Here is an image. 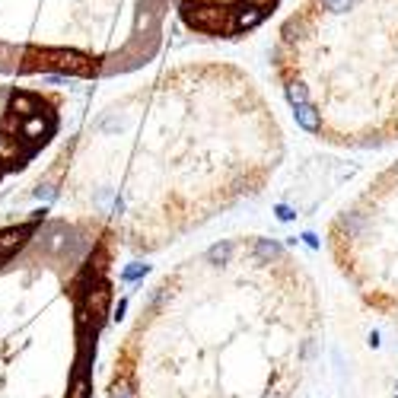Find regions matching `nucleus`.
<instances>
[{
  "label": "nucleus",
  "mask_w": 398,
  "mask_h": 398,
  "mask_svg": "<svg viewBox=\"0 0 398 398\" xmlns=\"http://www.w3.org/2000/svg\"><path fill=\"white\" fill-rule=\"evenodd\" d=\"M10 112H13V115L29 118V115L39 112V99H35L32 92H13V96H10Z\"/></svg>",
  "instance_id": "nucleus-5"
},
{
  "label": "nucleus",
  "mask_w": 398,
  "mask_h": 398,
  "mask_svg": "<svg viewBox=\"0 0 398 398\" xmlns=\"http://www.w3.org/2000/svg\"><path fill=\"white\" fill-rule=\"evenodd\" d=\"M325 255L357 303L398 332V157L328 217Z\"/></svg>",
  "instance_id": "nucleus-4"
},
{
  "label": "nucleus",
  "mask_w": 398,
  "mask_h": 398,
  "mask_svg": "<svg viewBox=\"0 0 398 398\" xmlns=\"http://www.w3.org/2000/svg\"><path fill=\"white\" fill-rule=\"evenodd\" d=\"M112 157L83 185L92 223L137 255L188 239L265 195L287 131L249 67L195 58L159 70L99 112L90 131Z\"/></svg>",
  "instance_id": "nucleus-1"
},
{
  "label": "nucleus",
  "mask_w": 398,
  "mask_h": 398,
  "mask_svg": "<svg viewBox=\"0 0 398 398\" xmlns=\"http://www.w3.org/2000/svg\"><path fill=\"white\" fill-rule=\"evenodd\" d=\"M325 341V303L293 246L217 239L143 293L108 398H297Z\"/></svg>",
  "instance_id": "nucleus-2"
},
{
  "label": "nucleus",
  "mask_w": 398,
  "mask_h": 398,
  "mask_svg": "<svg viewBox=\"0 0 398 398\" xmlns=\"http://www.w3.org/2000/svg\"><path fill=\"white\" fill-rule=\"evenodd\" d=\"M19 141L23 137H13V134H0V163L19 157Z\"/></svg>",
  "instance_id": "nucleus-6"
},
{
  "label": "nucleus",
  "mask_w": 398,
  "mask_h": 398,
  "mask_svg": "<svg viewBox=\"0 0 398 398\" xmlns=\"http://www.w3.org/2000/svg\"><path fill=\"white\" fill-rule=\"evenodd\" d=\"M268 58L312 141L338 150L398 143V0H297Z\"/></svg>",
  "instance_id": "nucleus-3"
}]
</instances>
